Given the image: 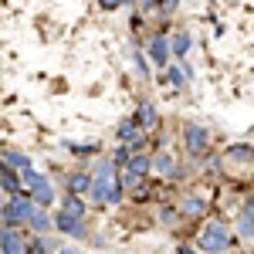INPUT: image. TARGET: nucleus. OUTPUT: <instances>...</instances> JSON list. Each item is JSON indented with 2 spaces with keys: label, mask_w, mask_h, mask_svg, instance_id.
Instances as JSON below:
<instances>
[{
  "label": "nucleus",
  "mask_w": 254,
  "mask_h": 254,
  "mask_svg": "<svg viewBox=\"0 0 254 254\" xmlns=\"http://www.w3.org/2000/svg\"><path fill=\"white\" fill-rule=\"evenodd\" d=\"M234 234L237 231H231L224 220H207L200 227V234H196V248L203 254H224V251L234 248V241H237Z\"/></svg>",
  "instance_id": "1"
},
{
  "label": "nucleus",
  "mask_w": 254,
  "mask_h": 254,
  "mask_svg": "<svg viewBox=\"0 0 254 254\" xmlns=\"http://www.w3.org/2000/svg\"><path fill=\"white\" fill-rule=\"evenodd\" d=\"M38 210V203H34V193H14L7 196V203L0 207V217H3V224H10V227H27V220L31 214Z\"/></svg>",
  "instance_id": "2"
},
{
  "label": "nucleus",
  "mask_w": 254,
  "mask_h": 254,
  "mask_svg": "<svg viewBox=\"0 0 254 254\" xmlns=\"http://www.w3.org/2000/svg\"><path fill=\"white\" fill-rule=\"evenodd\" d=\"M207 146H210V132H207V126H200V122H187L183 126V149L190 153V156H203L207 153Z\"/></svg>",
  "instance_id": "3"
},
{
  "label": "nucleus",
  "mask_w": 254,
  "mask_h": 254,
  "mask_svg": "<svg viewBox=\"0 0 254 254\" xmlns=\"http://www.w3.org/2000/svg\"><path fill=\"white\" fill-rule=\"evenodd\" d=\"M0 248H3V254H34V241H27V234H20V227L3 224Z\"/></svg>",
  "instance_id": "4"
},
{
  "label": "nucleus",
  "mask_w": 254,
  "mask_h": 254,
  "mask_svg": "<svg viewBox=\"0 0 254 254\" xmlns=\"http://www.w3.org/2000/svg\"><path fill=\"white\" fill-rule=\"evenodd\" d=\"M55 231L81 241V237H88V224H85V217H75V214H68V210H58V214H55Z\"/></svg>",
  "instance_id": "5"
},
{
  "label": "nucleus",
  "mask_w": 254,
  "mask_h": 254,
  "mask_svg": "<svg viewBox=\"0 0 254 254\" xmlns=\"http://www.w3.org/2000/svg\"><path fill=\"white\" fill-rule=\"evenodd\" d=\"M170 55H173V41L163 38V34H153V38H149V61H153L156 68H166V64H170Z\"/></svg>",
  "instance_id": "6"
},
{
  "label": "nucleus",
  "mask_w": 254,
  "mask_h": 254,
  "mask_svg": "<svg viewBox=\"0 0 254 254\" xmlns=\"http://www.w3.org/2000/svg\"><path fill=\"white\" fill-rule=\"evenodd\" d=\"M0 187H3L7 196L24 193V173H20L17 166H10V163H0Z\"/></svg>",
  "instance_id": "7"
},
{
  "label": "nucleus",
  "mask_w": 254,
  "mask_h": 254,
  "mask_svg": "<svg viewBox=\"0 0 254 254\" xmlns=\"http://www.w3.org/2000/svg\"><path fill=\"white\" fill-rule=\"evenodd\" d=\"M92 187H95V176L85 173V170H78V173H68V180H64V190H68V193L88 196V193H92Z\"/></svg>",
  "instance_id": "8"
},
{
  "label": "nucleus",
  "mask_w": 254,
  "mask_h": 254,
  "mask_svg": "<svg viewBox=\"0 0 254 254\" xmlns=\"http://www.w3.org/2000/svg\"><path fill=\"white\" fill-rule=\"evenodd\" d=\"M207 214V200L203 196H183V203H180V217L183 220H203Z\"/></svg>",
  "instance_id": "9"
},
{
  "label": "nucleus",
  "mask_w": 254,
  "mask_h": 254,
  "mask_svg": "<svg viewBox=\"0 0 254 254\" xmlns=\"http://www.w3.org/2000/svg\"><path fill=\"white\" fill-rule=\"evenodd\" d=\"M237 234L244 237V241H251L254 237V196L241 207V214H237V227H234Z\"/></svg>",
  "instance_id": "10"
},
{
  "label": "nucleus",
  "mask_w": 254,
  "mask_h": 254,
  "mask_svg": "<svg viewBox=\"0 0 254 254\" xmlns=\"http://www.w3.org/2000/svg\"><path fill=\"white\" fill-rule=\"evenodd\" d=\"M224 159L227 163H237V166H248V163H254V146L251 142H234V146H227Z\"/></svg>",
  "instance_id": "11"
},
{
  "label": "nucleus",
  "mask_w": 254,
  "mask_h": 254,
  "mask_svg": "<svg viewBox=\"0 0 254 254\" xmlns=\"http://www.w3.org/2000/svg\"><path fill=\"white\" fill-rule=\"evenodd\" d=\"M136 126L139 129H142V132H153V129H156V105H153V102H139V109H136Z\"/></svg>",
  "instance_id": "12"
},
{
  "label": "nucleus",
  "mask_w": 254,
  "mask_h": 254,
  "mask_svg": "<svg viewBox=\"0 0 254 254\" xmlns=\"http://www.w3.org/2000/svg\"><path fill=\"white\" fill-rule=\"evenodd\" d=\"M27 227H31V234H48V231H55V217L48 214V207H38L27 220Z\"/></svg>",
  "instance_id": "13"
},
{
  "label": "nucleus",
  "mask_w": 254,
  "mask_h": 254,
  "mask_svg": "<svg viewBox=\"0 0 254 254\" xmlns=\"http://www.w3.org/2000/svg\"><path fill=\"white\" fill-rule=\"evenodd\" d=\"M112 190H116V180H95V187H92L88 200H92L95 207H109V200H112Z\"/></svg>",
  "instance_id": "14"
},
{
  "label": "nucleus",
  "mask_w": 254,
  "mask_h": 254,
  "mask_svg": "<svg viewBox=\"0 0 254 254\" xmlns=\"http://www.w3.org/2000/svg\"><path fill=\"white\" fill-rule=\"evenodd\" d=\"M126 170H132L136 176H149V173H156V166H153V156L149 153H132V159H129V166Z\"/></svg>",
  "instance_id": "15"
},
{
  "label": "nucleus",
  "mask_w": 254,
  "mask_h": 254,
  "mask_svg": "<svg viewBox=\"0 0 254 254\" xmlns=\"http://www.w3.org/2000/svg\"><path fill=\"white\" fill-rule=\"evenodd\" d=\"M153 166H156V173L163 176V180H173L176 176V159H173V153H166V149L153 156Z\"/></svg>",
  "instance_id": "16"
},
{
  "label": "nucleus",
  "mask_w": 254,
  "mask_h": 254,
  "mask_svg": "<svg viewBox=\"0 0 254 254\" xmlns=\"http://www.w3.org/2000/svg\"><path fill=\"white\" fill-rule=\"evenodd\" d=\"M61 210H68V214H75V217H88V203H85V196H81V193H68V190H64Z\"/></svg>",
  "instance_id": "17"
},
{
  "label": "nucleus",
  "mask_w": 254,
  "mask_h": 254,
  "mask_svg": "<svg viewBox=\"0 0 254 254\" xmlns=\"http://www.w3.org/2000/svg\"><path fill=\"white\" fill-rule=\"evenodd\" d=\"M116 163H112V156H95V163H92V176L95 180H116Z\"/></svg>",
  "instance_id": "18"
},
{
  "label": "nucleus",
  "mask_w": 254,
  "mask_h": 254,
  "mask_svg": "<svg viewBox=\"0 0 254 254\" xmlns=\"http://www.w3.org/2000/svg\"><path fill=\"white\" fill-rule=\"evenodd\" d=\"M190 75H193V68H183V64H170V68H166V81H170L173 88H183Z\"/></svg>",
  "instance_id": "19"
},
{
  "label": "nucleus",
  "mask_w": 254,
  "mask_h": 254,
  "mask_svg": "<svg viewBox=\"0 0 254 254\" xmlns=\"http://www.w3.org/2000/svg\"><path fill=\"white\" fill-rule=\"evenodd\" d=\"M170 41H173V55H176V58L190 55V48H193V41H190V34H187V31H176Z\"/></svg>",
  "instance_id": "20"
},
{
  "label": "nucleus",
  "mask_w": 254,
  "mask_h": 254,
  "mask_svg": "<svg viewBox=\"0 0 254 254\" xmlns=\"http://www.w3.org/2000/svg\"><path fill=\"white\" fill-rule=\"evenodd\" d=\"M132 153H136V149H132L129 142H119L116 149H112V163H116L119 170H126V166H129V159H132Z\"/></svg>",
  "instance_id": "21"
},
{
  "label": "nucleus",
  "mask_w": 254,
  "mask_h": 254,
  "mask_svg": "<svg viewBox=\"0 0 254 254\" xmlns=\"http://www.w3.org/2000/svg\"><path fill=\"white\" fill-rule=\"evenodd\" d=\"M34 203H38V207H51V203H55V187H51V180H44L38 190H34Z\"/></svg>",
  "instance_id": "22"
},
{
  "label": "nucleus",
  "mask_w": 254,
  "mask_h": 254,
  "mask_svg": "<svg viewBox=\"0 0 254 254\" xmlns=\"http://www.w3.org/2000/svg\"><path fill=\"white\" fill-rule=\"evenodd\" d=\"M3 163L17 166L20 173H24V170H31V156H27V153H14V149H3Z\"/></svg>",
  "instance_id": "23"
},
{
  "label": "nucleus",
  "mask_w": 254,
  "mask_h": 254,
  "mask_svg": "<svg viewBox=\"0 0 254 254\" xmlns=\"http://www.w3.org/2000/svg\"><path fill=\"white\" fill-rule=\"evenodd\" d=\"M64 149L75 156H98V142H64Z\"/></svg>",
  "instance_id": "24"
},
{
  "label": "nucleus",
  "mask_w": 254,
  "mask_h": 254,
  "mask_svg": "<svg viewBox=\"0 0 254 254\" xmlns=\"http://www.w3.org/2000/svg\"><path fill=\"white\" fill-rule=\"evenodd\" d=\"M44 180H48V176H44V173H38L34 166H31V170H24V190H27V193H34V190H38V187L44 183Z\"/></svg>",
  "instance_id": "25"
},
{
  "label": "nucleus",
  "mask_w": 254,
  "mask_h": 254,
  "mask_svg": "<svg viewBox=\"0 0 254 254\" xmlns=\"http://www.w3.org/2000/svg\"><path fill=\"white\" fill-rule=\"evenodd\" d=\"M119 180H122V187H126V190H136L139 183H142V176H136L132 170H122V176H119Z\"/></svg>",
  "instance_id": "26"
},
{
  "label": "nucleus",
  "mask_w": 254,
  "mask_h": 254,
  "mask_svg": "<svg viewBox=\"0 0 254 254\" xmlns=\"http://www.w3.org/2000/svg\"><path fill=\"white\" fill-rule=\"evenodd\" d=\"M176 7H180V0H159V14H166V17L173 14Z\"/></svg>",
  "instance_id": "27"
},
{
  "label": "nucleus",
  "mask_w": 254,
  "mask_h": 254,
  "mask_svg": "<svg viewBox=\"0 0 254 254\" xmlns=\"http://www.w3.org/2000/svg\"><path fill=\"white\" fill-rule=\"evenodd\" d=\"M122 3H129V0H98V7H102V10H119Z\"/></svg>",
  "instance_id": "28"
},
{
  "label": "nucleus",
  "mask_w": 254,
  "mask_h": 254,
  "mask_svg": "<svg viewBox=\"0 0 254 254\" xmlns=\"http://www.w3.org/2000/svg\"><path fill=\"white\" fill-rule=\"evenodd\" d=\"M139 10L149 14V10H159V0H139Z\"/></svg>",
  "instance_id": "29"
},
{
  "label": "nucleus",
  "mask_w": 254,
  "mask_h": 254,
  "mask_svg": "<svg viewBox=\"0 0 254 254\" xmlns=\"http://www.w3.org/2000/svg\"><path fill=\"white\" fill-rule=\"evenodd\" d=\"M200 248H190V244H176V254H196Z\"/></svg>",
  "instance_id": "30"
},
{
  "label": "nucleus",
  "mask_w": 254,
  "mask_h": 254,
  "mask_svg": "<svg viewBox=\"0 0 254 254\" xmlns=\"http://www.w3.org/2000/svg\"><path fill=\"white\" fill-rule=\"evenodd\" d=\"M58 254H81V251H78V248H61Z\"/></svg>",
  "instance_id": "31"
},
{
  "label": "nucleus",
  "mask_w": 254,
  "mask_h": 254,
  "mask_svg": "<svg viewBox=\"0 0 254 254\" xmlns=\"http://www.w3.org/2000/svg\"><path fill=\"white\" fill-rule=\"evenodd\" d=\"M95 254H105V251H95Z\"/></svg>",
  "instance_id": "32"
},
{
  "label": "nucleus",
  "mask_w": 254,
  "mask_h": 254,
  "mask_svg": "<svg viewBox=\"0 0 254 254\" xmlns=\"http://www.w3.org/2000/svg\"><path fill=\"white\" fill-rule=\"evenodd\" d=\"M251 136H254V132H251Z\"/></svg>",
  "instance_id": "33"
}]
</instances>
